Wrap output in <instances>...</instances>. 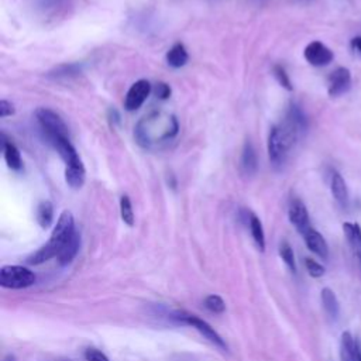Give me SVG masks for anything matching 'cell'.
<instances>
[{
    "instance_id": "6da1fadb",
    "label": "cell",
    "mask_w": 361,
    "mask_h": 361,
    "mask_svg": "<svg viewBox=\"0 0 361 361\" xmlns=\"http://www.w3.org/2000/svg\"><path fill=\"white\" fill-rule=\"evenodd\" d=\"M307 128V118L303 110L296 104L290 103L286 116L282 123L274 126L268 135V155L274 165H282L296 144L299 137Z\"/></svg>"
},
{
    "instance_id": "7a4b0ae2",
    "label": "cell",
    "mask_w": 361,
    "mask_h": 361,
    "mask_svg": "<svg viewBox=\"0 0 361 361\" xmlns=\"http://www.w3.org/2000/svg\"><path fill=\"white\" fill-rule=\"evenodd\" d=\"M179 124L175 116L151 113L142 117L135 126V140L144 148H152L158 142H165L178 134Z\"/></svg>"
},
{
    "instance_id": "3957f363",
    "label": "cell",
    "mask_w": 361,
    "mask_h": 361,
    "mask_svg": "<svg viewBox=\"0 0 361 361\" xmlns=\"http://www.w3.org/2000/svg\"><path fill=\"white\" fill-rule=\"evenodd\" d=\"M75 231L76 230H75V221H73L72 213L68 210L62 212L48 243L44 244L31 257H28L27 262L31 265H38L51 259L52 257H58L59 251L63 248V245L68 243V240L73 235Z\"/></svg>"
},
{
    "instance_id": "277c9868",
    "label": "cell",
    "mask_w": 361,
    "mask_h": 361,
    "mask_svg": "<svg viewBox=\"0 0 361 361\" xmlns=\"http://www.w3.org/2000/svg\"><path fill=\"white\" fill-rule=\"evenodd\" d=\"M35 117H37V121H38L42 133L45 134L48 142H51L52 145L58 140L68 137L66 124L63 123L61 116L56 114L54 110H51L48 107H39L35 111Z\"/></svg>"
},
{
    "instance_id": "5b68a950",
    "label": "cell",
    "mask_w": 361,
    "mask_h": 361,
    "mask_svg": "<svg viewBox=\"0 0 361 361\" xmlns=\"http://www.w3.org/2000/svg\"><path fill=\"white\" fill-rule=\"evenodd\" d=\"M35 282V275L21 265H4L0 269V285L7 289H24Z\"/></svg>"
},
{
    "instance_id": "8992f818",
    "label": "cell",
    "mask_w": 361,
    "mask_h": 361,
    "mask_svg": "<svg viewBox=\"0 0 361 361\" xmlns=\"http://www.w3.org/2000/svg\"><path fill=\"white\" fill-rule=\"evenodd\" d=\"M176 323H180V324H188L193 329H196L204 338H207L210 343L216 344L217 347L223 348V350H227V344L226 341L221 338V336L207 323L204 322L203 319L195 316V314H189V313H183V312H175L172 316H171Z\"/></svg>"
},
{
    "instance_id": "52a82bcc",
    "label": "cell",
    "mask_w": 361,
    "mask_h": 361,
    "mask_svg": "<svg viewBox=\"0 0 361 361\" xmlns=\"http://www.w3.org/2000/svg\"><path fill=\"white\" fill-rule=\"evenodd\" d=\"M303 55L305 59L313 66H326L334 58L333 51L320 41L309 42L303 51Z\"/></svg>"
},
{
    "instance_id": "ba28073f",
    "label": "cell",
    "mask_w": 361,
    "mask_h": 361,
    "mask_svg": "<svg viewBox=\"0 0 361 361\" xmlns=\"http://www.w3.org/2000/svg\"><path fill=\"white\" fill-rule=\"evenodd\" d=\"M151 92V85L145 79H140L135 83L131 85L128 89L126 99H124V107L128 111H134L142 106V103L147 100L148 94Z\"/></svg>"
},
{
    "instance_id": "9c48e42d",
    "label": "cell",
    "mask_w": 361,
    "mask_h": 361,
    "mask_svg": "<svg viewBox=\"0 0 361 361\" xmlns=\"http://www.w3.org/2000/svg\"><path fill=\"white\" fill-rule=\"evenodd\" d=\"M327 92L331 97L340 96L343 93H345L350 86H351V73L347 68L344 66H338L336 68L327 79Z\"/></svg>"
},
{
    "instance_id": "30bf717a",
    "label": "cell",
    "mask_w": 361,
    "mask_h": 361,
    "mask_svg": "<svg viewBox=\"0 0 361 361\" xmlns=\"http://www.w3.org/2000/svg\"><path fill=\"white\" fill-rule=\"evenodd\" d=\"M288 216H289L290 223L296 227V230L300 234H303L310 227V219H309L307 209L300 199L295 197L290 200Z\"/></svg>"
},
{
    "instance_id": "8fae6325",
    "label": "cell",
    "mask_w": 361,
    "mask_h": 361,
    "mask_svg": "<svg viewBox=\"0 0 361 361\" xmlns=\"http://www.w3.org/2000/svg\"><path fill=\"white\" fill-rule=\"evenodd\" d=\"M302 235H303V240H305L307 248L313 254H316L322 259L329 258V245H327L324 237L317 230H314L313 227H309Z\"/></svg>"
},
{
    "instance_id": "7c38bea8",
    "label": "cell",
    "mask_w": 361,
    "mask_h": 361,
    "mask_svg": "<svg viewBox=\"0 0 361 361\" xmlns=\"http://www.w3.org/2000/svg\"><path fill=\"white\" fill-rule=\"evenodd\" d=\"M341 361H361V348L350 331H343L340 338Z\"/></svg>"
},
{
    "instance_id": "4fadbf2b",
    "label": "cell",
    "mask_w": 361,
    "mask_h": 361,
    "mask_svg": "<svg viewBox=\"0 0 361 361\" xmlns=\"http://www.w3.org/2000/svg\"><path fill=\"white\" fill-rule=\"evenodd\" d=\"M258 169V159L257 152L250 141H245L240 158V171L245 176H252Z\"/></svg>"
},
{
    "instance_id": "5bb4252c",
    "label": "cell",
    "mask_w": 361,
    "mask_h": 361,
    "mask_svg": "<svg viewBox=\"0 0 361 361\" xmlns=\"http://www.w3.org/2000/svg\"><path fill=\"white\" fill-rule=\"evenodd\" d=\"M85 179H86V171H85V165H83L82 159H78V161L66 165L65 180L71 188H73V189L82 188L85 183Z\"/></svg>"
},
{
    "instance_id": "9a60e30c",
    "label": "cell",
    "mask_w": 361,
    "mask_h": 361,
    "mask_svg": "<svg viewBox=\"0 0 361 361\" xmlns=\"http://www.w3.org/2000/svg\"><path fill=\"white\" fill-rule=\"evenodd\" d=\"M343 231L361 267V227L357 223L347 221L343 224Z\"/></svg>"
},
{
    "instance_id": "2e32d148",
    "label": "cell",
    "mask_w": 361,
    "mask_h": 361,
    "mask_svg": "<svg viewBox=\"0 0 361 361\" xmlns=\"http://www.w3.org/2000/svg\"><path fill=\"white\" fill-rule=\"evenodd\" d=\"M330 189H331V193H333L336 202H337L341 207H347V204H348V190H347V185H345L343 176H341L337 171H333V173H331Z\"/></svg>"
},
{
    "instance_id": "e0dca14e",
    "label": "cell",
    "mask_w": 361,
    "mask_h": 361,
    "mask_svg": "<svg viewBox=\"0 0 361 361\" xmlns=\"http://www.w3.org/2000/svg\"><path fill=\"white\" fill-rule=\"evenodd\" d=\"M3 155L7 166L13 171H21L23 169V159L20 155L18 148L3 135Z\"/></svg>"
},
{
    "instance_id": "ac0fdd59",
    "label": "cell",
    "mask_w": 361,
    "mask_h": 361,
    "mask_svg": "<svg viewBox=\"0 0 361 361\" xmlns=\"http://www.w3.org/2000/svg\"><path fill=\"white\" fill-rule=\"evenodd\" d=\"M80 247V235L78 234V231L73 233V235L68 240V243L63 245V248L59 251L58 254V262L61 265H68L72 262V259L76 257L78 251Z\"/></svg>"
},
{
    "instance_id": "d6986e66",
    "label": "cell",
    "mask_w": 361,
    "mask_h": 361,
    "mask_svg": "<svg viewBox=\"0 0 361 361\" xmlns=\"http://www.w3.org/2000/svg\"><path fill=\"white\" fill-rule=\"evenodd\" d=\"M189 61V54L183 44L176 42L169 51L166 52V62L172 68H182Z\"/></svg>"
},
{
    "instance_id": "ffe728a7",
    "label": "cell",
    "mask_w": 361,
    "mask_h": 361,
    "mask_svg": "<svg viewBox=\"0 0 361 361\" xmlns=\"http://www.w3.org/2000/svg\"><path fill=\"white\" fill-rule=\"evenodd\" d=\"M322 303H323V307H324L326 313L331 319H337L338 312H340V305H338L336 293L330 288H323L322 289Z\"/></svg>"
},
{
    "instance_id": "44dd1931",
    "label": "cell",
    "mask_w": 361,
    "mask_h": 361,
    "mask_svg": "<svg viewBox=\"0 0 361 361\" xmlns=\"http://www.w3.org/2000/svg\"><path fill=\"white\" fill-rule=\"evenodd\" d=\"M248 226H250V230H251V235L257 244V247L264 251L265 250V234H264V228H262V223L261 220L250 213L248 214Z\"/></svg>"
},
{
    "instance_id": "7402d4cb",
    "label": "cell",
    "mask_w": 361,
    "mask_h": 361,
    "mask_svg": "<svg viewBox=\"0 0 361 361\" xmlns=\"http://www.w3.org/2000/svg\"><path fill=\"white\" fill-rule=\"evenodd\" d=\"M54 220V206L49 200H44L37 207V221L42 228H48Z\"/></svg>"
},
{
    "instance_id": "603a6c76",
    "label": "cell",
    "mask_w": 361,
    "mask_h": 361,
    "mask_svg": "<svg viewBox=\"0 0 361 361\" xmlns=\"http://www.w3.org/2000/svg\"><path fill=\"white\" fill-rule=\"evenodd\" d=\"M279 255L282 258V261L286 264V267L292 271L296 272V261H295V254L293 250L290 247V244L288 241H282L279 245Z\"/></svg>"
},
{
    "instance_id": "cb8c5ba5",
    "label": "cell",
    "mask_w": 361,
    "mask_h": 361,
    "mask_svg": "<svg viewBox=\"0 0 361 361\" xmlns=\"http://www.w3.org/2000/svg\"><path fill=\"white\" fill-rule=\"evenodd\" d=\"M120 214L123 221L127 226H133L134 224V212H133V204L131 200L127 195H123L120 199Z\"/></svg>"
},
{
    "instance_id": "d4e9b609",
    "label": "cell",
    "mask_w": 361,
    "mask_h": 361,
    "mask_svg": "<svg viewBox=\"0 0 361 361\" xmlns=\"http://www.w3.org/2000/svg\"><path fill=\"white\" fill-rule=\"evenodd\" d=\"M78 73H80V65L78 63H63L59 65L58 68H55L54 72H51V76L55 78H71V76H76Z\"/></svg>"
},
{
    "instance_id": "484cf974",
    "label": "cell",
    "mask_w": 361,
    "mask_h": 361,
    "mask_svg": "<svg viewBox=\"0 0 361 361\" xmlns=\"http://www.w3.org/2000/svg\"><path fill=\"white\" fill-rule=\"evenodd\" d=\"M204 306L212 313H223L226 310V303L219 295H209L204 299Z\"/></svg>"
},
{
    "instance_id": "4316f807",
    "label": "cell",
    "mask_w": 361,
    "mask_h": 361,
    "mask_svg": "<svg viewBox=\"0 0 361 361\" xmlns=\"http://www.w3.org/2000/svg\"><path fill=\"white\" fill-rule=\"evenodd\" d=\"M274 76L276 78V80L279 82V85L282 86V87H285L286 90H292L293 89V86H292V82H290V79H289V75L286 73V71H285V68L282 66V65H275L274 66Z\"/></svg>"
},
{
    "instance_id": "83f0119b",
    "label": "cell",
    "mask_w": 361,
    "mask_h": 361,
    "mask_svg": "<svg viewBox=\"0 0 361 361\" xmlns=\"http://www.w3.org/2000/svg\"><path fill=\"white\" fill-rule=\"evenodd\" d=\"M305 267H306V271L310 276L313 278H320L324 275L326 269L322 264H319L317 261L312 259V258H305Z\"/></svg>"
},
{
    "instance_id": "f1b7e54d",
    "label": "cell",
    "mask_w": 361,
    "mask_h": 361,
    "mask_svg": "<svg viewBox=\"0 0 361 361\" xmlns=\"http://www.w3.org/2000/svg\"><path fill=\"white\" fill-rule=\"evenodd\" d=\"M154 93H155V96H157L158 99L166 100V99H169V96H171V87H169V85H166V83H164V82H159V83L155 85Z\"/></svg>"
},
{
    "instance_id": "f546056e",
    "label": "cell",
    "mask_w": 361,
    "mask_h": 361,
    "mask_svg": "<svg viewBox=\"0 0 361 361\" xmlns=\"http://www.w3.org/2000/svg\"><path fill=\"white\" fill-rule=\"evenodd\" d=\"M85 358L86 361H109V358L97 348H87L85 351Z\"/></svg>"
},
{
    "instance_id": "4dcf8cb0",
    "label": "cell",
    "mask_w": 361,
    "mask_h": 361,
    "mask_svg": "<svg viewBox=\"0 0 361 361\" xmlns=\"http://www.w3.org/2000/svg\"><path fill=\"white\" fill-rule=\"evenodd\" d=\"M14 114V106L13 103H10L8 100L6 99H1L0 100V117H7V116H11Z\"/></svg>"
},
{
    "instance_id": "1f68e13d",
    "label": "cell",
    "mask_w": 361,
    "mask_h": 361,
    "mask_svg": "<svg viewBox=\"0 0 361 361\" xmlns=\"http://www.w3.org/2000/svg\"><path fill=\"white\" fill-rule=\"evenodd\" d=\"M351 47H353V49H355V51H358L361 54V35L354 37L351 39Z\"/></svg>"
}]
</instances>
